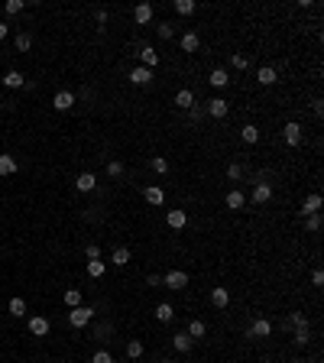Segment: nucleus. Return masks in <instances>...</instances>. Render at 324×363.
<instances>
[{
	"instance_id": "aec40b11",
	"label": "nucleus",
	"mask_w": 324,
	"mask_h": 363,
	"mask_svg": "<svg viewBox=\"0 0 324 363\" xmlns=\"http://www.w3.org/2000/svg\"><path fill=\"white\" fill-rule=\"evenodd\" d=\"M224 201H227L230 211H240V208L246 204V195H243V191H227V198H224Z\"/></svg>"
},
{
	"instance_id": "bb28decb",
	"label": "nucleus",
	"mask_w": 324,
	"mask_h": 363,
	"mask_svg": "<svg viewBox=\"0 0 324 363\" xmlns=\"http://www.w3.org/2000/svg\"><path fill=\"white\" fill-rule=\"evenodd\" d=\"M7 308H10L13 318H23V315H26V302H23V298H10V305H7Z\"/></svg>"
},
{
	"instance_id": "f03ea898",
	"label": "nucleus",
	"mask_w": 324,
	"mask_h": 363,
	"mask_svg": "<svg viewBox=\"0 0 324 363\" xmlns=\"http://www.w3.org/2000/svg\"><path fill=\"white\" fill-rule=\"evenodd\" d=\"M162 282H166L169 289L182 292L185 285H188V273H182V269H172V273H166V276H162Z\"/></svg>"
},
{
	"instance_id": "39448f33",
	"label": "nucleus",
	"mask_w": 324,
	"mask_h": 363,
	"mask_svg": "<svg viewBox=\"0 0 324 363\" xmlns=\"http://www.w3.org/2000/svg\"><path fill=\"white\" fill-rule=\"evenodd\" d=\"M29 334H33V337H45V334H49V318H42V315L29 318Z\"/></svg>"
},
{
	"instance_id": "4c0bfd02",
	"label": "nucleus",
	"mask_w": 324,
	"mask_h": 363,
	"mask_svg": "<svg viewBox=\"0 0 324 363\" xmlns=\"http://www.w3.org/2000/svg\"><path fill=\"white\" fill-rule=\"evenodd\" d=\"M240 175H243L240 162H230V166H227V179H230V182H240Z\"/></svg>"
},
{
	"instance_id": "a19ab883",
	"label": "nucleus",
	"mask_w": 324,
	"mask_h": 363,
	"mask_svg": "<svg viewBox=\"0 0 324 363\" xmlns=\"http://www.w3.org/2000/svg\"><path fill=\"white\" fill-rule=\"evenodd\" d=\"M23 7H26L23 0H7V4H4V10H7V13L13 17V13H20V10H23Z\"/></svg>"
},
{
	"instance_id": "c9c22d12",
	"label": "nucleus",
	"mask_w": 324,
	"mask_h": 363,
	"mask_svg": "<svg viewBox=\"0 0 324 363\" xmlns=\"http://www.w3.org/2000/svg\"><path fill=\"white\" fill-rule=\"evenodd\" d=\"M65 305H68V308H78V305H81V292H78V289H68V292H65Z\"/></svg>"
},
{
	"instance_id": "79ce46f5",
	"label": "nucleus",
	"mask_w": 324,
	"mask_h": 363,
	"mask_svg": "<svg viewBox=\"0 0 324 363\" xmlns=\"http://www.w3.org/2000/svg\"><path fill=\"white\" fill-rule=\"evenodd\" d=\"M156 33L162 36V39H172V33H175V29H172V23H159V26H156Z\"/></svg>"
},
{
	"instance_id": "b1692460",
	"label": "nucleus",
	"mask_w": 324,
	"mask_h": 363,
	"mask_svg": "<svg viewBox=\"0 0 324 363\" xmlns=\"http://www.w3.org/2000/svg\"><path fill=\"white\" fill-rule=\"evenodd\" d=\"M156 318H159V321H172V318H175V308L169 305V302H159V305H156Z\"/></svg>"
},
{
	"instance_id": "49530a36",
	"label": "nucleus",
	"mask_w": 324,
	"mask_h": 363,
	"mask_svg": "<svg viewBox=\"0 0 324 363\" xmlns=\"http://www.w3.org/2000/svg\"><path fill=\"white\" fill-rule=\"evenodd\" d=\"M88 260H101V246L91 243V246H88Z\"/></svg>"
},
{
	"instance_id": "a18cd8bd",
	"label": "nucleus",
	"mask_w": 324,
	"mask_h": 363,
	"mask_svg": "<svg viewBox=\"0 0 324 363\" xmlns=\"http://www.w3.org/2000/svg\"><path fill=\"white\" fill-rule=\"evenodd\" d=\"M111 324H101V328H97V337H101V341H111Z\"/></svg>"
},
{
	"instance_id": "4468645a",
	"label": "nucleus",
	"mask_w": 324,
	"mask_h": 363,
	"mask_svg": "<svg viewBox=\"0 0 324 363\" xmlns=\"http://www.w3.org/2000/svg\"><path fill=\"white\" fill-rule=\"evenodd\" d=\"M75 188H78V191H94V188H97V175L81 172L78 179H75Z\"/></svg>"
},
{
	"instance_id": "412c9836",
	"label": "nucleus",
	"mask_w": 324,
	"mask_h": 363,
	"mask_svg": "<svg viewBox=\"0 0 324 363\" xmlns=\"http://www.w3.org/2000/svg\"><path fill=\"white\" fill-rule=\"evenodd\" d=\"M104 273H107L104 260H88V276L91 279H104Z\"/></svg>"
},
{
	"instance_id": "c756f323",
	"label": "nucleus",
	"mask_w": 324,
	"mask_h": 363,
	"mask_svg": "<svg viewBox=\"0 0 324 363\" xmlns=\"http://www.w3.org/2000/svg\"><path fill=\"white\" fill-rule=\"evenodd\" d=\"M114 266H127V263H130V250H127V246H120V250H114Z\"/></svg>"
},
{
	"instance_id": "7ed1b4c3",
	"label": "nucleus",
	"mask_w": 324,
	"mask_h": 363,
	"mask_svg": "<svg viewBox=\"0 0 324 363\" xmlns=\"http://www.w3.org/2000/svg\"><path fill=\"white\" fill-rule=\"evenodd\" d=\"M282 136H285V143H289V146H298V143H302V123L289 120L282 127Z\"/></svg>"
},
{
	"instance_id": "473e14b6",
	"label": "nucleus",
	"mask_w": 324,
	"mask_h": 363,
	"mask_svg": "<svg viewBox=\"0 0 324 363\" xmlns=\"http://www.w3.org/2000/svg\"><path fill=\"white\" fill-rule=\"evenodd\" d=\"M29 49H33V36H29V33H20V36H17V52H29Z\"/></svg>"
},
{
	"instance_id": "72a5a7b5",
	"label": "nucleus",
	"mask_w": 324,
	"mask_h": 363,
	"mask_svg": "<svg viewBox=\"0 0 324 363\" xmlns=\"http://www.w3.org/2000/svg\"><path fill=\"white\" fill-rule=\"evenodd\" d=\"M146 201H149V204H162V201H166L162 188H146Z\"/></svg>"
},
{
	"instance_id": "a211bd4d",
	"label": "nucleus",
	"mask_w": 324,
	"mask_h": 363,
	"mask_svg": "<svg viewBox=\"0 0 324 363\" xmlns=\"http://www.w3.org/2000/svg\"><path fill=\"white\" fill-rule=\"evenodd\" d=\"M175 107H182V111H191V107H195V94H191L188 88H182L179 94H175Z\"/></svg>"
},
{
	"instance_id": "9b49d317",
	"label": "nucleus",
	"mask_w": 324,
	"mask_h": 363,
	"mask_svg": "<svg viewBox=\"0 0 324 363\" xmlns=\"http://www.w3.org/2000/svg\"><path fill=\"white\" fill-rule=\"evenodd\" d=\"M227 302H230V292L224 289V285H214L211 289V305L214 308H227Z\"/></svg>"
},
{
	"instance_id": "f257e3e1",
	"label": "nucleus",
	"mask_w": 324,
	"mask_h": 363,
	"mask_svg": "<svg viewBox=\"0 0 324 363\" xmlns=\"http://www.w3.org/2000/svg\"><path fill=\"white\" fill-rule=\"evenodd\" d=\"M91 318H94V308H88V305H78V308L68 312V324H72V328H84Z\"/></svg>"
},
{
	"instance_id": "f704fd0d",
	"label": "nucleus",
	"mask_w": 324,
	"mask_h": 363,
	"mask_svg": "<svg viewBox=\"0 0 324 363\" xmlns=\"http://www.w3.org/2000/svg\"><path fill=\"white\" fill-rule=\"evenodd\" d=\"M305 230L318 234V230H321V214H308V218H305Z\"/></svg>"
},
{
	"instance_id": "8fccbe9b",
	"label": "nucleus",
	"mask_w": 324,
	"mask_h": 363,
	"mask_svg": "<svg viewBox=\"0 0 324 363\" xmlns=\"http://www.w3.org/2000/svg\"><path fill=\"white\" fill-rule=\"evenodd\" d=\"M159 363H172V360H159Z\"/></svg>"
},
{
	"instance_id": "37998d69",
	"label": "nucleus",
	"mask_w": 324,
	"mask_h": 363,
	"mask_svg": "<svg viewBox=\"0 0 324 363\" xmlns=\"http://www.w3.org/2000/svg\"><path fill=\"white\" fill-rule=\"evenodd\" d=\"M230 62H234V68H240V72H243V68H250V59H246V56H234Z\"/></svg>"
},
{
	"instance_id": "6ab92c4d",
	"label": "nucleus",
	"mask_w": 324,
	"mask_h": 363,
	"mask_svg": "<svg viewBox=\"0 0 324 363\" xmlns=\"http://www.w3.org/2000/svg\"><path fill=\"white\" fill-rule=\"evenodd\" d=\"M179 45H182V52H198L201 39H198V33H185L182 39H179Z\"/></svg>"
},
{
	"instance_id": "1a4fd4ad",
	"label": "nucleus",
	"mask_w": 324,
	"mask_h": 363,
	"mask_svg": "<svg viewBox=\"0 0 324 363\" xmlns=\"http://www.w3.org/2000/svg\"><path fill=\"white\" fill-rule=\"evenodd\" d=\"M152 78H156V75H152V68H133V72H130V81L133 84H152Z\"/></svg>"
},
{
	"instance_id": "09e8293b",
	"label": "nucleus",
	"mask_w": 324,
	"mask_h": 363,
	"mask_svg": "<svg viewBox=\"0 0 324 363\" xmlns=\"http://www.w3.org/2000/svg\"><path fill=\"white\" fill-rule=\"evenodd\" d=\"M4 36H7V23H0V39H4Z\"/></svg>"
},
{
	"instance_id": "9d476101",
	"label": "nucleus",
	"mask_w": 324,
	"mask_h": 363,
	"mask_svg": "<svg viewBox=\"0 0 324 363\" xmlns=\"http://www.w3.org/2000/svg\"><path fill=\"white\" fill-rule=\"evenodd\" d=\"M273 334V324H269L266 318H256L250 324V337H269Z\"/></svg>"
},
{
	"instance_id": "f3484780",
	"label": "nucleus",
	"mask_w": 324,
	"mask_h": 363,
	"mask_svg": "<svg viewBox=\"0 0 324 363\" xmlns=\"http://www.w3.org/2000/svg\"><path fill=\"white\" fill-rule=\"evenodd\" d=\"M207 114H211V117H227V101H224V97H211V101H207Z\"/></svg>"
},
{
	"instance_id": "20e7f679",
	"label": "nucleus",
	"mask_w": 324,
	"mask_h": 363,
	"mask_svg": "<svg viewBox=\"0 0 324 363\" xmlns=\"http://www.w3.org/2000/svg\"><path fill=\"white\" fill-rule=\"evenodd\" d=\"M166 224H169V227H172V230H182L185 224H188V214H185L182 208H172V211L166 214Z\"/></svg>"
},
{
	"instance_id": "ddd939ff",
	"label": "nucleus",
	"mask_w": 324,
	"mask_h": 363,
	"mask_svg": "<svg viewBox=\"0 0 324 363\" xmlns=\"http://www.w3.org/2000/svg\"><path fill=\"white\" fill-rule=\"evenodd\" d=\"M140 62H143V68H156L159 65V52L152 49V45H143L140 49Z\"/></svg>"
},
{
	"instance_id": "2f4dec72",
	"label": "nucleus",
	"mask_w": 324,
	"mask_h": 363,
	"mask_svg": "<svg viewBox=\"0 0 324 363\" xmlns=\"http://www.w3.org/2000/svg\"><path fill=\"white\" fill-rule=\"evenodd\" d=\"M175 13H182V17H191V13H195V4H191V0H175Z\"/></svg>"
},
{
	"instance_id": "f8f14e48",
	"label": "nucleus",
	"mask_w": 324,
	"mask_h": 363,
	"mask_svg": "<svg viewBox=\"0 0 324 363\" xmlns=\"http://www.w3.org/2000/svg\"><path fill=\"white\" fill-rule=\"evenodd\" d=\"M152 17H156V10H152V4H140V7L133 10V20L140 23V26H146V23H149Z\"/></svg>"
},
{
	"instance_id": "a878e982",
	"label": "nucleus",
	"mask_w": 324,
	"mask_h": 363,
	"mask_svg": "<svg viewBox=\"0 0 324 363\" xmlns=\"http://www.w3.org/2000/svg\"><path fill=\"white\" fill-rule=\"evenodd\" d=\"M17 172V159L13 156H0V175H13Z\"/></svg>"
},
{
	"instance_id": "2eb2a0df",
	"label": "nucleus",
	"mask_w": 324,
	"mask_h": 363,
	"mask_svg": "<svg viewBox=\"0 0 324 363\" xmlns=\"http://www.w3.org/2000/svg\"><path fill=\"white\" fill-rule=\"evenodd\" d=\"M185 334H188V337H191V341H201V337L207 334V328H204V321H201V318H191V321H188V331H185Z\"/></svg>"
},
{
	"instance_id": "58836bf2",
	"label": "nucleus",
	"mask_w": 324,
	"mask_h": 363,
	"mask_svg": "<svg viewBox=\"0 0 324 363\" xmlns=\"http://www.w3.org/2000/svg\"><path fill=\"white\" fill-rule=\"evenodd\" d=\"M107 175H111V179H120V175H123V162H117V159L107 162Z\"/></svg>"
},
{
	"instance_id": "393cba45",
	"label": "nucleus",
	"mask_w": 324,
	"mask_h": 363,
	"mask_svg": "<svg viewBox=\"0 0 324 363\" xmlns=\"http://www.w3.org/2000/svg\"><path fill=\"white\" fill-rule=\"evenodd\" d=\"M4 84H7V88H23L26 78H23L20 72H7V75H4Z\"/></svg>"
},
{
	"instance_id": "423d86ee",
	"label": "nucleus",
	"mask_w": 324,
	"mask_h": 363,
	"mask_svg": "<svg viewBox=\"0 0 324 363\" xmlns=\"http://www.w3.org/2000/svg\"><path fill=\"white\" fill-rule=\"evenodd\" d=\"M321 211V195L318 191H311V195L302 201V218H308V214H318Z\"/></svg>"
},
{
	"instance_id": "de8ad7c7",
	"label": "nucleus",
	"mask_w": 324,
	"mask_h": 363,
	"mask_svg": "<svg viewBox=\"0 0 324 363\" xmlns=\"http://www.w3.org/2000/svg\"><path fill=\"white\" fill-rule=\"evenodd\" d=\"M311 285H324V273H321V269H314V273H311Z\"/></svg>"
},
{
	"instance_id": "7c9ffc66",
	"label": "nucleus",
	"mask_w": 324,
	"mask_h": 363,
	"mask_svg": "<svg viewBox=\"0 0 324 363\" xmlns=\"http://www.w3.org/2000/svg\"><path fill=\"white\" fill-rule=\"evenodd\" d=\"M149 166H152V172H156V175H166V172H169V162L162 159V156H152Z\"/></svg>"
},
{
	"instance_id": "c85d7f7f",
	"label": "nucleus",
	"mask_w": 324,
	"mask_h": 363,
	"mask_svg": "<svg viewBox=\"0 0 324 363\" xmlns=\"http://www.w3.org/2000/svg\"><path fill=\"white\" fill-rule=\"evenodd\" d=\"M240 136H243V143H256L259 140V130L253 127V123H246V127L240 130Z\"/></svg>"
},
{
	"instance_id": "c03bdc74",
	"label": "nucleus",
	"mask_w": 324,
	"mask_h": 363,
	"mask_svg": "<svg viewBox=\"0 0 324 363\" xmlns=\"http://www.w3.org/2000/svg\"><path fill=\"white\" fill-rule=\"evenodd\" d=\"M91 363H114V357H111L107 350H97V353H94V360H91Z\"/></svg>"
},
{
	"instance_id": "cd10ccee",
	"label": "nucleus",
	"mask_w": 324,
	"mask_h": 363,
	"mask_svg": "<svg viewBox=\"0 0 324 363\" xmlns=\"http://www.w3.org/2000/svg\"><path fill=\"white\" fill-rule=\"evenodd\" d=\"M127 357L130 360H140L143 357V341H127Z\"/></svg>"
},
{
	"instance_id": "e433bc0d",
	"label": "nucleus",
	"mask_w": 324,
	"mask_h": 363,
	"mask_svg": "<svg viewBox=\"0 0 324 363\" xmlns=\"http://www.w3.org/2000/svg\"><path fill=\"white\" fill-rule=\"evenodd\" d=\"M289 324H292V328H308V318H305L302 312H292L289 315Z\"/></svg>"
},
{
	"instance_id": "4be33fe9",
	"label": "nucleus",
	"mask_w": 324,
	"mask_h": 363,
	"mask_svg": "<svg viewBox=\"0 0 324 363\" xmlns=\"http://www.w3.org/2000/svg\"><path fill=\"white\" fill-rule=\"evenodd\" d=\"M172 344H175V350H179V353H188L191 347H195V341H191L188 334H175V337H172Z\"/></svg>"
},
{
	"instance_id": "6e6552de",
	"label": "nucleus",
	"mask_w": 324,
	"mask_h": 363,
	"mask_svg": "<svg viewBox=\"0 0 324 363\" xmlns=\"http://www.w3.org/2000/svg\"><path fill=\"white\" fill-rule=\"evenodd\" d=\"M269 198H273V188H269V185H266V182H259V185H256V188H253V195H250V201H253V204H266V201H269Z\"/></svg>"
},
{
	"instance_id": "dca6fc26",
	"label": "nucleus",
	"mask_w": 324,
	"mask_h": 363,
	"mask_svg": "<svg viewBox=\"0 0 324 363\" xmlns=\"http://www.w3.org/2000/svg\"><path fill=\"white\" fill-rule=\"evenodd\" d=\"M256 81H259V84H276V81H279V72H276L273 65H263V68L256 72Z\"/></svg>"
},
{
	"instance_id": "ea45409f",
	"label": "nucleus",
	"mask_w": 324,
	"mask_h": 363,
	"mask_svg": "<svg viewBox=\"0 0 324 363\" xmlns=\"http://www.w3.org/2000/svg\"><path fill=\"white\" fill-rule=\"evenodd\" d=\"M308 341H311V334H308V328H295V344L305 347Z\"/></svg>"
},
{
	"instance_id": "5701e85b",
	"label": "nucleus",
	"mask_w": 324,
	"mask_h": 363,
	"mask_svg": "<svg viewBox=\"0 0 324 363\" xmlns=\"http://www.w3.org/2000/svg\"><path fill=\"white\" fill-rule=\"evenodd\" d=\"M207 81H211L214 88H227V81H230V78H227V72H224V68H214V72L207 75Z\"/></svg>"
},
{
	"instance_id": "0eeeda50",
	"label": "nucleus",
	"mask_w": 324,
	"mask_h": 363,
	"mask_svg": "<svg viewBox=\"0 0 324 363\" xmlns=\"http://www.w3.org/2000/svg\"><path fill=\"white\" fill-rule=\"evenodd\" d=\"M72 104H75L72 91H59V94L52 97V107H56V111H72Z\"/></svg>"
}]
</instances>
